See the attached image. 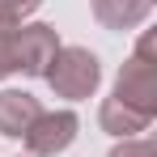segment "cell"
I'll use <instances>...</instances> for the list:
<instances>
[{
	"instance_id": "cell-1",
	"label": "cell",
	"mask_w": 157,
	"mask_h": 157,
	"mask_svg": "<svg viewBox=\"0 0 157 157\" xmlns=\"http://www.w3.org/2000/svg\"><path fill=\"white\" fill-rule=\"evenodd\" d=\"M115 102H119V106H128L132 115H140V119H153V110H157L153 34H144V38H140V47H136V55L123 64V72H119V85H115Z\"/></svg>"
},
{
	"instance_id": "cell-2",
	"label": "cell",
	"mask_w": 157,
	"mask_h": 157,
	"mask_svg": "<svg viewBox=\"0 0 157 157\" xmlns=\"http://www.w3.org/2000/svg\"><path fill=\"white\" fill-rule=\"evenodd\" d=\"M43 77L51 81V89L59 98H89L98 89L102 68H98V59L85 51V47H59L51 55V64H47Z\"/></svg>"
},
{
	"instance_id": "cell-3",
	"label": "cell",
	"mask_w": 157,
	"mask_h": 157,
	"mask_svg": "<svg viewBox=\"0 0 157 157\" xmlns=\"http://www.w3.org/2000/svg\"><path fill=\"white\" fill-rule=\"evenodd\" d=\"M72 136H77V115L72 110H55V115H38L21 140H26L30 157H55L72 144Z\"/></svg>"
},
{
	"instance_id": "cell-4",
	"label": "cell",
	"mask_w": 157,
	"mask_h": 157,
	"mask_svg": "<svg viewBox=\"0 0 157 157\" xmlns=\"http://www.w3.org/2000/svg\"><path fill=\"white\" fill-rule=\"evenodd\" d=\"M59 51L51 26H17V43H13V68H21L30 77H43L51 55Z\"/></svg>"
},
{
	"instance_id": "cell-5",
	"label": "cell",
	"mask_w": 157,
	"mask_h": 157,
	"mask_svg": "<svg viewBox=\"0 0 157 157\" xmlns=\"http://www.w3.org/2000/svg\"><path fill=\"white\" fill-rule=\"evenodd\" d=\"M43 115V106L26 89H4L0 94V136H26L30 123Z\"/></svg>"
},
{
	"instance_id": "cell-6",
	"label": "cell",
	"mask_w": 157,
	"mask_h": 157,
	"mask_svg": "<svg viewBox=\"0 0 157 157\" xmlns=\"http://www.w3.org/2000/svg\"><path fill=\"white\" fill-rule=\"evenodd\" d=\"M149 13V0H94V17L110 30H128Z\"/></svg>"
},
{
	"instance_id": "cell-7",
	"label": "cell",
	"mask_w": 157,
	"mask_h": 157,
	"mask_svg": "<svg viewBox=\"0 0 157 157\" xmlns=\"http://www.w3.org/2000/svg\"><path fill=\"white\" fill-rule=\"evenodd\" d=\"M13 43H17V21H4L0 17V77L17 72L13 68Z\"/></svg>"
},
{
	"instance_id": "cell-8",
	"label": "cell",
	"mask_w": 157,
	"mask_h": 157,
	"mask_svg": "<svg viewBox=\"0 0 157 157\" xmlns=\"http://www.w3.org/2000/svg\"><path fill=\"white\" fill-rule=\"evenodd\" d=\"M38 4H43V0H0V17L21 26V21H26V17L34 13V9H38Z\"/></svg>"
},
{
	"instance_id": "cell-9",
	"label": "cell",
	"mask_w": 157,
	"mask_h": 157,
	"mask_svg": "<svg viewBox=\"0 0 157 157\" xmlns=\"http://www.w3.org/2000/svg\"><path fill=\"white\" fill-rule=\"evenodd\" d=\"M110 157H157V153H153V144H149V140H128V144H119Z\"/></svg>"
}]
</instances>
